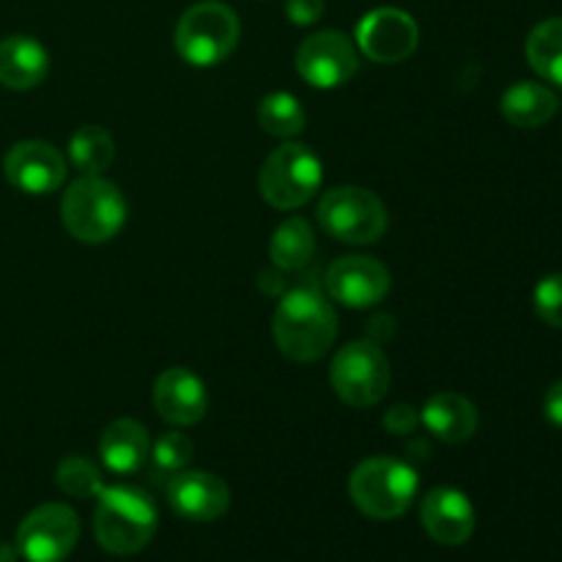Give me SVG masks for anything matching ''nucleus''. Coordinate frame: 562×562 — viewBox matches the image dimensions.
<instances>
[{
    "label": "nucleus",
    "mask_w": 562,
    "mask_h": 562,
    "mask_svg": "<svg viewBox=\"0 0 562 562\" xmlns=\"http://www.w3.org/2000/svg\"><path fill=\"white\" fill-rule=\"evenodd\" d=\"M272 338L291 362H316L338 338V313L318 291L294 289L274 307Z\"/></svg>",
    "instance_id": "nucleus-1"
},
{
    "label": "nucleus",
    "mask_w": 562,
    "mask_h": 562,
    "mask_svg": "<svg viewBox=\"0 0 562 562\" xmlns=\"http://www.w3.org/2000/svg\"><path fill=\"white\" fill-rule=\"evenodd\" d=\"M157 505L137 486H104L93 510V536L104 552L130 558L146 549L157 532Z\"/></svg>",
    "instance_id": "nucleus-2"
},
{
    "label": "nucleus",
    "mask_w": 562,
    "mask_h": 562,
    "mask_svg": "<svg viewBox=\"0 0 562 562\" xmlns=\"http://www.w3.org/2000/svg\"><path fill=\"white\" fill-rule=\"evenodd\" d=\"M60 220L64 228L86 245H104L126 223L124 192L110 179L99 176H80L71 181L60 201Z\"/></svg>",
    "instance_id": "nucleus-3"
},
{
    "label": "nucleus",
    "mask_w": 562,
    "mask_h": 562,
    "mask_svg": "<svg viewBox=\"0 0 562 562\" xmlns=\"http://www.w3.org/2000/svg\"><path fill=\"white\" fill-rule=\"evenodd\" d=\"M417 477L415 467L390 456H373V459L360 461L349 477L351 503L366 514L368 519L390 521L398 519L415 503Z\"/></svg>",
    "instance_id": "nucleus-4"
},
{
    "label": "nucleus",
    "mask_w": 562,
    "mask_h": 562,
    "mask_svg": "<svg viewBox=\"0 0 562 562\" xmlns=\"http://www.w3.org/2000/svg\"><path fill=\"white\" fill-rule=\"evenodd\" d=\"M239 16L231 5L220 0H201L181 14L173 42L187 64L209 69L228 60V55L239 44Z\"/></svg>",
    "instance_id": "nucleus-5"
},
{
    "label": "nucleus",
    "mask_w": 562,
    "mask_h": 562,
    "mask_svg": "<svg viewBox=\"0 0 562 562\" xmlns=\"http://www.w3.org/2000/svg\"><path fill=\"white\" fill-rule=\"evenodd\" d=\"M322 179V159L311 148L302 143H283L263 162L258 173V190L269 206L294 212L316 198Z\"/></svg>",
    "instance_id": "nucleus-6"
},
{
    "label": "nucleus",
    "mask_w": 562,
    "mask_h": 562,
    "mask_svg": "<svg viewBox=\"0 0 562 562\" xmlns=\"http://www.w3.org/2000/svg\"><path fill=\"white\" fill-rule=\"evenodd\" d=\"M318 223L346 245H373L387 231V209L362 187H335L318 203Z\"/></svg>",
    "instance_id": "nucleus-7"
},
{
    "label": "nucleus",
    "mask_w": 562,
    "mask_h": 562,
    "mask_svg": "<svg viewBox=\"0 0 562 562\" xmlns=\"http://www.w3.org/2000/svg\"><path fill=\"white\" fill-rule=\"evenodd\" d=\"M329 382L351 409L376 406L390 390V362L373 340H355L335 355Z\"/></svg>",
    "instance_id": "nucleus-8"
},
{
    "label": "nucleus",
    "mask_w": 562,
    "mask_h": 562,
    "mask_svg": "<svg viewBox=\"0 0 562 562\" xmlns=\"http://www.w3.org/2000/svg\"><path fill=\"white\" fill-rule=\"evenodd\" d=\"M80 541V519L69 505L33 508L16 530V552L27 562H64Z\"/></svg>",
    "instance_id": "nucleus-9"
},
{
    "label": "nucleus",
    "mask_w": 562,
    "mask_h": 562,
    "mask_svg": "<svg viewBox=\"0 0 562 562\" xmlns=\"http://www.w3.org/2000/svg\"><path fill=\"white\" fill-rule=\"evenodd\" d=\"M360 69L355 42L340 31H318L296 47V71L313 88H340Z\"/></svg>",
    "instance_id": "nucleus-10"
},
{
    "label": "nucleus",
    "mask_w": 562,
    "mask_h": 562,
    "mask_svg": "<svg viewBox=\"0 0 562 562\" xmlns=\"http://www.w3.org/2000/svg\"><path fill=\"white\" fill-rule=\"evenodd\" d=\"M420 44V27L406 11L382 5L366 14L357 25V49L373 64H401Z\"/></svg>",
    "instance_id": "nucleus-11"
},
{
    "label": "nucleus",
    "mask_w": 562,
    "mask_h": 562,
    "mask_svg": "<svg viewBox=\"0 0 562 562\" xmlns=\"http://www.w3.org/2000/svg\"><path fill=\"white\" fill-rule=\"evenodd\" d=\"M327 294L351 311H366L379 305L390 294L393 274L382 261L371 256L338 258L327 269Z\"/></svg>",
    "instance_id": "nucleus-12"
},
{
    "label": "nucleus",
    "mask_w": 562,
    "mask_h": 562,
    "mask_svg": "<svg viewBox=\"0 0 562 562\" xmlns=\"http://www.w3.org/2000/svg\"><path fill=\"white\" fill-rule=\"evenodd\" d=\"M5 179L25 195H49L66 179V159L53 143L22 140L3 159Z\"/></svg>",
    "instance_id": "nucleus-13"
},
{
    "label": "nucleus",
    "mask_w": 562,
    "mask_h": 562,
    "mask_svg": "<svg viewBox=\"0 0 562 562\" xmlns=\"http://www.w3.org/2000/svg\"><path fill=\"white\" fill-rule=\"evenodd\" d=\"M154 409L159 412L165 423L176 428L195 426L206 417L209 393L201 376H195L187 368H168L154 382Z\"/></svg>",
    "instance_id": "nucleus-14"
},
{
    "label": "nucleus",
    "mask_w": 562,
    "mask_h": 562,
    "mask_svg": "<svg viewBox=\"0 0 562 562\" xmlns=\"http://www.w3.org/2000/svg\"><path fill=\"white\" fill-rule=\"evenodd\" d=\"M168 503L176 516L187 521H217L231 505V492L223 477L209 472H176L168 483Z\"/></svg>",
    "instance_id": "nucleus-15"
},
{
    "label": "nucleus",
    "mask_w": 562,
    "mask_h": 562,
    "mask_svg": "<svg viewBox=\"0 0 562 562\" xmlns=\"http://www.w3.org/2000/svg\"><path fill=\"white\" fill-rule=\"evenodd\" d=\"M420 521L428 536L442 547H461L472 538L477 525L472 499L464 492L439 486L426 494L420 505Z\"/></svg>",
    "instance_id": "nucleus-16"
},
{
    "label": "nucleus",
    "mask_w": 562,
    "mask_h": 562,
    "mask_svg": "<svg viewBox=\"0 0 562 562\" xmlns=\"http://www.w3.org/2000/svg\"><path fill=\"white\" fill-rule=\"evenodd\" d=\"M99 459L115 475H132L151 459V437L143 423L132 417L113 420L99 439Z\"/></svg>",
    "instance_id": "nucleus-17"
},
{
    "label": "nucleus",
    "mask_w": 562,
    "mask_h": 562,
    "mask_svg": "<svg viewBox=\"0 0 562 562\" xmlns=\"http://www.w3.org/2000/svg\"><path fill=\"white\" fill-rule=\"evenodd\" d=\"M49 71V55L33 36L0 38V86L11 91H31L42 86Z\"/></svg>",
    "instance_id": "nucleus-18"
},
{
    "label": "nucleus",
    "mask_w": 562,
    "mask_h": 562,
    "mask_svg": "<svg viewBox=\"0 0 562 562\" xmlns=\"http://www.w3.org/2000/svg\"><path fill=\"white\" fill-rule=\"evenodd\" d=\"M420 423L445 445H464L477 431V409L467 395L437 393L426 401Z\"/></svg>",
    "instance_id": "nucleus-19"
},
{
    "label": "nucleus",
    "mask_w": 562,
    "mask_h": 562,
    "mask_svg": "<svg viewBox=\"0 0 562 562\" xmlns=\"http://www.w3.org/2000/svg\"><path fill=\"white\" fill-rule=\"evenodd\" d=\"M499 110H503L505 121H510L519 130H538L558 115L560 99L543 82L519 80L503 93Z\"/></svg>",
    "instance_id": "nucleus-20"
},
{
    "label": "nucleus",
    "mask_w": 562,
    "mask_h": 562,
    "mask_svg": "<svg viewBox=\"0 0 562 562\" xmlns=\"http://www.w3.org/2000/svg\"><path fill=\"white\" fill-rule=\"evenodd\" d=\"M316 256V234L305 217H289L274 228L269 258L280 272H296Z\"/></svg>",
    "instance_id": "nucleus-21"
},
{
    "label": "nucleus",
    "mask_w": 562,
    "mask_h": 562,
    "mask_svg": "<svg viewBox=\"0 0 562 562\" xmlns=\"http://www.w3.org/2000/svg\"><path fill=\"white\" fill-rule=\"evenodd\" d=\"M525 53L538 77L562 88V16L538 22L527 36Z\"/></svg>",
    "instance_id": "nucleus-22"
},
{
    "label": "nucleus",
    "mask_w": 562,
    "mask_h": 562,
    "mask_svg": "<svg viewBox=\"0 0 562 562\" xmlns=\"http://www.w3.org/2000/svg\"><path fill=\"white\" fill-rule=\"evenodd\" d=\"M69 159L82 176H99L113 165L115 143L104 126L88 124L71 135Z\"/></svg>",
    "instance_id": "nucleus-23"
},
{
    "label": "nucleus",
    "mask_w": 562,
    "mask_h": 562,
    "mask_svg": "<svg viewBox=\"0 0 562 562\" xmlns=\"http://www.w3.org/2000/svg\"><path fill=\"white\" fill-rule=\"evenodd\" d=\"M258 126L267 135L280 137V140H291L305 130V110H302L300 99L294 93L274 91L261 99L258 104Z\"/></svg>",
    "instance_id": "nucleus-24"
},
{
    "label": "nucleus",
    "mask_w": 562,
    "mask_h": 562,
    "mask_svg": "<svg viewBox=\"0 0 562 562\" xmlns=\"http://www.w3.org/2000/svg\"><path fill=\"white\" fill-rule=\"evenodd\" d=\"M55 483H58L60 492L75 499H93L104 488L99 467L93 461L82 459V456H66L55 467Z\"/></svg>",
    "instance_id": "nucleus-25"
},
{
    "label": "nucleus",
    "mask_w": 562,
    "mask_h": 562,
    "mask_svg": "<svg viewBox=\"0 0 562 562\" xmlns=\"http://www.w3.org/2000/svg\"><path fill=\"white\" fill-rule=\"evenodd\" d=\"M192 453H195V445H192V439L181 431L162 434V437L151 445L154 467H157L159 472H170V475L184 470L192 461Z\"/></svg>",
    "instance_id": "nucleus-26"
},
{
    "label": "nucleus",
    "mask_w": 562,
    "mask_h": 562,
    "mask_svg": "<svg viewBox=\"0 0 562 562\" xmlns=\"http://www.w3.org/2000/svg\"><path fill=\"white\" fill-rule=\"evenodd\" d=\"M532 305L538 318L549 327L562 329V272L547 274L532 291Z\"/></svg>",
    "instance_id": "nucleus-27"
},
{
    "label": "nucleus",
    "mask_w": 562,
    "mask_h": 562,
    "mask_svg": "<svg viewBox=\"0 0 562 562\" xmlns=\"http://www.w3.org/2000/svg\"><path fill=\"white\" fill-rule=\"evenodd\" d=\"M417 426H420V415H417V409H412V406L406 404H395L393 409L384 415V428H387L390 434H395V437H406V434L415 431Z\"/></svg>",
    "instance_id": "nucleus-28"
},
{
    "label": "nucleus",
    "mask_w": 562,
    "mask_h": 562,
    "mask_svg": "<svg viewBox=\"0 0 562 562\" xmlns=\"http://www.w3.org/2000/svg\"><path fill=\"white\" fill-rule=\"evenodd\" d=\"M327 3L324 0H285V14L294 25H313V22L322 20Z\"/></svg>",
    "instance_id": "nucleus-29"
},
{
    "label": "nucleus",
    "mask_w": 562,
    "mask_h": 562,
    "mask_svg": "<svg viewBox=\"0 0 562 562\" xmlns=\"http://www.w3.org/2000/svg\"><path fill=\"white\" fill-rule=\"evenodd\" d=\"M543 415H547V420L552 423V426L562 428V379L547 390V398H543Z\"/></svg>",
    "instance_id": "nucleus-30"
},
{
    "label": "nucleus",
    "mask_w": 562,
    "mask_h": 562,
    "mask_svg": "<svg viewBox=\"0 0 562 562\" xmlns=\"http://www.w3.org/2000/svg\"><path fill=\"white\" fill-rule=\"evenodd\" d=\"M16 560H20V552H16V547L0 541V562H16Z\"/></svg>",
    "instance_id": "nucleus-31"
}]
</instances>
